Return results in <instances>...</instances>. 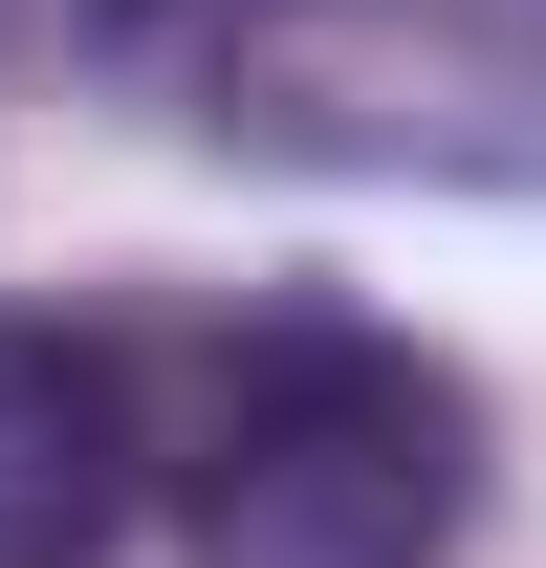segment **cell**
Masks as SVG:
<instances>
[{
	"label": "cell",
	"instance_id": "1",
	"mask_svg": "<svg viewBox=\"0 0 546 568\" xmlns=\"http://www.w3.org/2000/svg\"><path fill=\"white\" fill-rule=\"evenodd\" d=\"M175 481H198V568H437L481 525V372L372 306H263Z\"/></svg>",
	"mask_w": 546,
	"mask_h": 568
},
{
	"label": "cell",
	"instance_id": "2",
	"mask_svg": "<svg viewBox=\"0 0 546 568\" xmlns=\"http://www.w3.org/2000/svg\"><path fill=\"white\" fill-rule=\"evenodd\" d=\"M198 132L263 175L546 197V0H219Z\"/></svg>",
	"mask_w": 546,
	"mask_h": 568
},
{
	"label": "cell",
	"instance_id": "4",
	"mask_svg": "<svg viewBox=\"0 0 546 568\" xmlns=\"http://www.w3.org/2000/svg\"><path fill=\"white\" fill-rule=\"evenodd\" d=\"M132 22H175V0H0V44H132Z\"/></svg>",
	"mask_w": 546,
	"mask_h": 568
},
{
	"label": "cell",
	"instance_id": "3",
	"mask_svg": "<svg viewBox=\"0 0 546 568\" xmlns=\"http://www.w3.org/2000/svg\"><path fill=\"white\" fill-rule=\"evenodd\" d=\"M132 459H153V437H132V351L0 306V568H110Z\"/></svg>",
	"mask_w": 546,
	"mask_h": 568
}]
</instances>
